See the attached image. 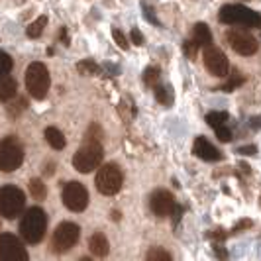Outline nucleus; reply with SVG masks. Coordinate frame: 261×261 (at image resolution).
I'll list each match as a JSON object with an SVG mask.
<instances>
[{"mask_svg":"<svg viewBox=\"0 0 261 261\" xmlns=\"http://www.w3.org/2000/svg\"><path fill=\"white\" fill-rule=\"evenodd\" d=\"M47 230V216L39 206H32L20 220V234L28 244H39Z\"/></svg>","mask_w":261,"mask_h":261,"instance_id":"f257e3e1","label":"nucleus"},{"mask_svg":"<svg viewBox=\"0 0 261 261\" xmlns=\"http://www.w3.org/2000/svg\"><path fill=\"white\" fill-rule=\"evenodd\" d=\"M220 22L228 26H242V28H261V16L253 12L251 8H246L242 4H226L220 8L218 14Z\"/></svg>","mask_w":261,"mask_h":261,"instance_id":"f03ea898","label":"nucleus"},{"mask_svg":"<svg viewBox=\"0 0 261 261\" xmlns=\"http://www.w3.org/2000/svg\"><path fill=\"white\" fill-rule=\"evenodd\" d=\"M24 208H26V195L22 189L14 185H6L0 189V216L14 220L22 216Z\"/></svg>","mask_w":261,"mask_h":261,"instance_id":"7ed1b4c3","label":"nucleus"},{"mask_svg":"<svg viewBox=\"0 0 261 261\" xmlns=\"http://www.w3.org/2000/svg\"><path fill=\"white\" fill-rule=\"evenodd\" d=\"M49 85H51V79H49V71L43 63H32L26 71V89L28 92L36 98V100H43L47 96L49 91Z\"/></svg>","mask_w":261,"mask_h":261,"instance_id":"20e7f679","label":"nucleus"},{"mask_svg":"<svg viewBox=\"0 0 261 261\" xmlns=\"http://www.w3.org/2000/svg\"><path fill=\"white\" fill-rule=\"evenodd\" d=\"M102 145L100 142H85V145L73 155V167L79 173H91L102 165Z\"/></svg>","mask_w":261,"mask_h":261,"instance_id":"39448f33","label":"nucleus"},{"mask_svg":"<svg viewBox=\"0 0 261 261\" xmlns=\"http://www.w3.org/2000/svg\"><path fill=\"white\" fill-rule=\"evenodd\" d=\"M24 163V147L22 144L14 138L8 136L0 142V171L2 173H12L20 169V165Z\"/></svg>","mask_w":261,"mask_h":261,"instance_id":"423d86ee","label":"nucleus"},{"mask_svg":"<svg viewBox=\"0 0 261 261\" xmlns=\"http://www.w3.org/2000/svg\"><path fill=\"white\" fill-rule=\"evenodd\" d=\"M124 183V173L118 167L116 163H105L98 167L96 173V189L100 195L112 196L116 195L118 191L122 189Z\"/></svg>","mask_w":261,"mask_h":261,"instance_id":"0eeeda50","label":"nucleus"},{"mask_svg":"<svg viewBox=\"0 0 261 261\" xmlns=\"http://www.w3.org/2000/svg\"><path fill=\"white\" fill-rule=\"evenodd\" d=\"M79 236H81V228L73 222H63L59 224L53 232L51 238V249L55 253H65L73 248L79 242Z\"/></svg>","mask_w":261,"mask_h":261,"instance_id":"6e6552de","label":"nucleus"},{"mask_svg":"<svg viewBox=\"0 0 261 261\" xmlns=\"http://www.w3.org/2000/svg\"><path fill=\"white\" fill-rule=\"evenodd\" d=\"M63 204L73 212H83L89 206V191L85 185L71 181L63 187Z\"/></svg>","mask_w":261,"mask_h":261,"instance_id":"1a4fd4ad","label":"nucleus"},{"mask_svg":"<svg viewBox=\"0 0 261 261\" xmlns=\"http://www.w3.org/2000/svg\"><path fill=\"white\" fill-rule=\"evenodd\" d=\"M226 41L240 55H253L257 51V39L246 30H228L226 32Z\"/></svg>","mask_w":261,"mask_h":261,"instance_id":"9d476101","label":"nucleus"},{"mask_svg":"<svg viewBox=\"0 0 261 261\" xmlns=\"http://www.w3.org/2000/svg\"><path fill=\"white\" fill-rule=\"evenodd\" d=\"M28 251L14 234H0V261H26Z\"/></svg>","mask_w":261,"mask_h":261,"instance_id":"9b49d317","label":"nucleus"},{"mask_svg":"<svg viewBox=\"0 0 261 261\" xmlns=\"http://www.w3.org/2000/svg\"><path fill=\"white\" fill-rule=\"evenodd\" d=\"M202 59H204V65L208 69L210 75L214 77H226L228 75V59L218 47L214 45H206L204 47V53H202Z\"/></svg>","mask_w":261,"mask_h":261,"instance_id":"f8f14e48","label":"nucleus"},{"mask_svg":"<svg viewBox=\"0 0 261 261\" xmlns=\"http://www.w3.org/2000/svg\"><path fill=\"white\" fill-rule=\"evenodd\" d=\"M149 206L153 210V214L159 216V218H167L173 214V210L177 206V202H175V196L173 193L169 191H165V189H159L155 191L153 195L149 196Z\"/></svg>","mask_w":261,"mask_h":261,"instance_id":"ddd939ff","label":"nucleus"},{"mask_svg":"<svg viewBox=\"0 0 261 261\" xmlns=\"http://www.w3.org/2000/svg\"><path fill=\"white\" fill-rule=\"evenodd\" d=\"M193 153L196 157H200V159H204V161H220L222 159V151L218 149V147H214V145L210 144L206 138H202V136H198L195 140V144H193Z\"/></svg>","mask_w":261,"mask_h":261,"instance_id":"4468645a","label":"nucleus"},{"mask_svg":"<svg viewBox=\"0 0 261 261\" xmlns=\"http://www.w3.org/2000/svg\"><path fill=\"white\" fill-rule=\"evenodd\" d=\"M89 248H91L92 255L105 257V255H108V240L105 238V234L96 232V234H92L91 240H89Z\"/></svg>","mask_w":261,"mask_h":261,"instance_id":"2eb2a0df","label":"nucleus"},{"mask_svg":"<svg viewBox=\"0 0 261 261\" xmlns=\"http://www.w3.org/2000/svg\"><path fill=\"white\" fill-rule=\"evenodd\" d=\"M16 96V81L10 75H0V102Z\"/></svg>","mask_w":261,"mask_h":261,"instance_id":"dca6fc26","label":"nucleus"},{"mask_svg":"<svg viewBox=\"0 0 261 261\" xmlns=\"http://www.w3.org/2000/svg\"><path fill=\"white\" fill-rule=\"evenodd\" d=\"M45 140H47V144L51 145L53 149H63L67 144L63 132L57 130V128H53V126H49V128L45 130Z\"/></svg>","mask_w":261,"mask_h":261,"instance_id":"f3484780","label":"nucleus"},{"mask_svg":"<svg viewBox=\"0 0 261 261\" xmlns=\"http://www.w3.org/2000/svg\"><path fill=\"white\" fill-rule=\"evenodd\" d=\"M193 34H195V41L198 43V47H206V45L212 43V34H210V28L206 24L198 22Z\"/></svg>","mask_w":261,"mask_h":261,"instance_id":"a211bd4d","label":"nucleus"},{"mask_svg":"<svg viewBox=\"0 0 261 261\" xmlns=\"http://www.w3.org/2000/svg\"><path fill=\"white\" fill-rule=\"evenodd\" d=\"M45 26H47V16H39L36 22H32V24L28 26V30H26L28 38H32V39L39 38V36L43 34V28Z\"/></svg>","mask_w":261,"mask_h":261,"instance_id":"6ab92c4d","label":"nucleus"},{"mask_svg":"<svg viewBox=\"0 0 261 261\" xmlns=\"http://www.w3.org/2000/svg\"><path fill=\"white\" fill-rule=\"evenodd\" d=\"M30 193H32V196L36 200H43L45 195H47V189H45V185H43L41 179H32L30 181Z\"/></svg>","mask_w":261,"mask_h":261,"instance_id":"aec40b11","label":"nucleus"},{"mask_svg":"<svg viewBox=\"0 0 261 261\" xmlns=\"http://www.w3.org/2000/svg\"><path fill=\"white\" fill-rule=\"evenodd\" d=\"M155 89V98L161 102V105H165V106H169L171 102H173V94H171V89H167V87H161V85H155L153 87Z\"/></svg>","mask_w":261,"mask_h":261,"instance_id":"412c9836","label":"nucleus"},{"mask_svg":"<svg viewBox=\"0 0 261 261\" xmlns=\"http://www.w3.org/2000/svg\"><path fill=\"white\" fill-rule=\"evenodd\" d=\"M77 69L81 75H98V65L96 63H92L89 59H85V61H79L77 63Z\"/></svg>","mask_w":261,"mask_h":261,"instance_id":"4be33fe9","label":"nucleus"},{"mask_svg":"<svg viewBox=\"0 0 261 261\" xmlns=\"http://www.w3.org/2000/svg\"><path fill=\"white\" fill-rule=\"evenodd\" d=\"M147 259L151 261H169L171 259V253L165 251L163 248H151L147 251Z\"/></svg>","mask_w":261,"mask_h":261,"instance_id":"5701e85b","label":"nucleus"},{"mask_svg":"<svg viewBox=\"0 0 261 261\" xmlns=\"http://www.w3.org/2000/svg\"><path fill=\"white\" fill-rule=\"evenodd\" d=\"M144 83L147 87H155L159 83V69L157 67H147L144 73Z\"/></svg>","mask_w":261,"mask_h":261,"instance_id":"b1692460","label":"nucleus"},{"mask_svg":"<svg viewBox=\"0 0 261 261\" xmlns=\"http://www.w3.org/2000/svg\"><path fill=\"white\" fill-rule=\"evenodd\" d=\"M244 81H246V77H244L242 73H238V71H236L234 75H232V79H230V81H228L226 85H222V87H220V91H226V92L234 91L236 87H240V85H242Z\"/></svg>","mask_w":261,"mask_h":261,"instance_id":"393cba45","label":"nucleus"},{"mask_svg":"<svg viewBox=\"0 0 261 261\" xmlns=\"http://www.w3.org/2000/svg\"><path fill=\"white\" fill-rule=\"evenodd\" d=\"M206 122L212 128H216L224 122H228V112H210V114H206Z\"/></svg>","mask_w":261,"mask_h":261,"instance_id":"a878e982","label":"nucleus"},{"mask_svg":"<svg viewBox=\"0 0 261 261\" xmlns=\"http://www.w3.org/2000/svg\"><path fill=\"white\" fill-rule=\"evenodd\" d=\"M12 67H14L12 57L8 53L0 51V75H8L12 71Z\"/></svg>","mask_w":261,"mask_h":261,"instance_id":"bb28decb","label":"nucleus"},{"mask_svg":"<svg viewBox=\"0 0 261 261\" xmlns=\"http://www.w3.org/2000/svg\"><path fill=\"white\" fill-rule=\"evenodd\" d=\"M112 38H114V41H116V45L120 47V49H124V51H126V49L130 47V45H128V39H126V36H124V34H122L118 28H114V30H112Z\"/></svg>","mask_w":261,"mask_h":261,"instance_id":"cd10ccee","label":"nucleus"},{"mask_svg":"<svg viewBox=\"0 0 261 261\" xmlns=\"http://www.w3.org/2000/svg\"><path fill=\"white\" fill-rule=\"evenodd\" d=\"M183 49H185V53H187V57H189V59H195L196 51H198V43H196L195 39H189V41H185L183 43Z\"/></svg>","mask_w":261,"mask_h":261,"instance_id":"c85d7f7f","label":"nucleus"},{"mask_svg":"<svg viewBox=\"0 0 261 261\" xmlns=\"http://www.w3.org/2000/svg\"><path fill=\"white\" fill-rule=\"evenodd\" d=\"M214 132H216V136H218V140H220V142H230V140H232V130H230V128H226L224 124L216 126Z\"/></svg>","mask_w":261,"mask_h":261,"instance_id":"c756f323","label":"nucleus"},{"mask_svg":"<svg viewBox=\"0 0 261 261\" xmlns=\"http://www.w3.org/2000/svg\"><path fill=\"white\" fill-rule=\"evenodd\" d=\"M100 138H102V132H100V128H98L96 124H92L91 130L87 132V142H100Z\"/></svg>","mask_w":261,"mask_h":261,"instance_id":"7c9ffc66","label":"nucleus"},{"mask_svg":"<svg viewBox=\"0 0 261 261\" xmlns=\"http://www.w3.org/2000/svg\"><path fill=\"white\" fill-rule=\"evenodd\" d=\"M238 153L240 155H255L257 153V147L255 145H244V147L238 149Z\"/></svg>","mask_w":261,"mask_h":261,"instance_id":"2f4dec72","label":"nucleus"},{"mask_svg":"<svg viewBox=\"0 0 261 261\" xmlns=\"http://www.w3.org/2000/svg\"><path fill=\"white\" fill-rule=\"evenodd\" d=\"M251 220H240V222L234 226V230H232V234H238V232H242V230H246V228H251Z\"/></svg>","mask_w":261,"mask_h":261,"instance_id":"473e14b6","label":"nucleus"},{"mask_svg":"<svg viewBox=\"0 0 261 261\" xmlns=\"http://www.w3.org/2000/svg\"><path fill=\"white\" fill-rule=\"evenodd\" d=\"M132 41L136 43V45H144V36H142V32L140 30H132Z\"/></svg>","mask_w":261,"mask_h":261,"instance_id":"72a5a7b5","label":"nucleus"},{"mask_svg":"<svg viewBox=\"0 0 261 261\" xmlns=\"http://www.w3.org/2000/svg\"><path fill=\"white\" fill-rule=\"evenodd\" d=\"M210 238H216V240H224V238H226V232H224V230H220V228H218V230H212Z\"/></svg>","mask_w":261,"mask_h":261,"instance_id":"f704fd0d","label":"nucleus"},{"mask_svg":"<svg viewBox=\"0 0 261 261\" xmlns=\"http://www.w3.org/2000/svg\"><path fill=\"white\" fill-rule=\"evenodd\" d=\"M61 41L69 45V38H67V28H61Z\"/></svg>","mask_w":261,"mask_h":261,"instance_id":"c9c22d12","label":"nucleus"},{"mask_svg":"<svg viewBox=\"0 0 261 261\" xmlns=\"http://www.w3.org/2000/svg\"><path fill=\"white\" fill-rule=\"evenodd\" d=\"M259 204H261V196H259Z\"/></svg>","mask_w":261,"mask_h":261,"instance_id":"e433bc0d","label":"nucleus"}]
</instances>
